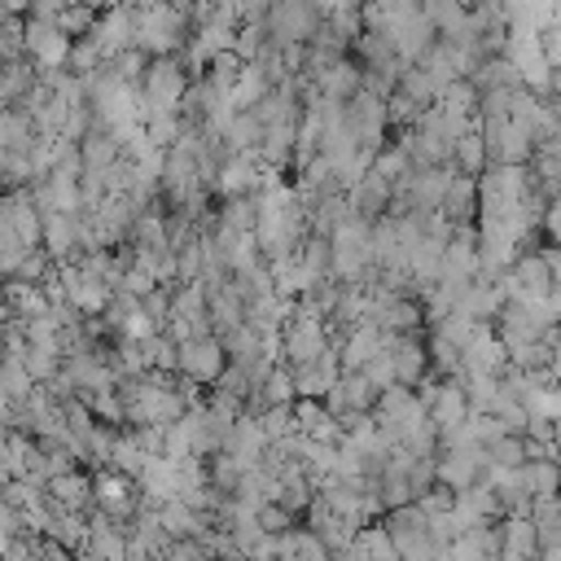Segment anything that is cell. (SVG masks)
Masks as SVG:
<instances>
[{"instance_id": "6da1fadb", "label": "cell", "mask_w": 561, "mask_h": 561, "mask_svg": "<svg viewBox=\"0 0 561 561\" xmlns=\"http://www.w3.org/2000/svg\"><path fill=\"white\" fill-rule=\"evenodd\" d=\"M188 88H193V75L184 66V57H153L140 79V118L149 123L158 114H180Z\"/></svg>"}, {"instance_id": "7a4b0ae2", "label": "cell", "mask_w": 561, "mask_h": 561, "mask_svg": "<svg viewBox=\"0 0 561 561\" xmlns=\"http://www.w3.org/2000/svg\"><path fill=\"white\" fill-rule=\"evenodd\" d=\"M333 346H337L333 324H329L316 307L298 302V307H294V316H289V320H285V329H280V355H285V368L311 364V359L329 355Z\"/></svg>"}, {"instance_id": "3957f363", "label": "cell", "mask_w": 561, "mask_h": 561, "mask_svg": "<svg viewBox=\"0 0 561 561\" xmlns=\"http://www.w3.org/2000/svg\"><path fill=\"white\" fill-rule=\"evenodd\" d=\"M263 26H267V39H272L276 48H298V44L307 48V44L320 35L324 13H320L316 0H276Z\"/></svg>"}, {"instance_id": "277c9868", "label": "cell", "mask_w": 561, "mask_h": 561, "mask_svg": "<svg viewBox=\"0 0 561 561\" xmlns=\"http://www.w3.org/2000/svg\"><path fill=\"white\" fill-rule=\"evenodd\" d=\"M228 346L219 333H206V337H188L180 342V377L197 381V386H215L224 373H228Z\"/></svg>"}, {"instance_id": "5b68a950", "label": "cell", "mask_w": 561, "mask_h": 561, "mask_svg": "<svg viewBox=\"0 0 561 561\" xmlns=\"http://www.w3.org/2000/svg\"><path fill=\"white\" fill-rule=\"evenodd\" d=\"M500 285H504L508 298H552V289H557L543 250H522V254L513 259V267L504 272Z\"/></svg>"}, {"instance_id": "8992f818", "label": "cell", "mask_w": 561, "mask_h": 561, "mask_svg": "<svg viewBox=\"0 0 561 561\" xmlns=\"http://www.w3.org/2000/svg\"><path fill=\"white\" fill-rule=\"evenodd\" d=\"M79 561H131L127 526L114 522L105 508H92L88 513V543L79 548Z\"/></svg>"}, {"instance_id": "52a82bcc", "label": "cell", "mask_w": 561, "mask_h": 561, "mask_svg": "<svg viewBox=\"0 0 561 561\" xmlns=\"http://www.w3.org/2000/svg\"><path fill=\"white\" fill-rule=\"evenodd\" d=\"M425 408H430V416H434V425H438L443 438H451L473 416V403H469V390H465L460 377H443L438 390H434V399Z\"/></svg>"}, {"instance_id": "ba28073f", "label": "cell", "mask_w": 561, "mask_h": 561, "mask_svg": "<svg viewBox=\"0 0 561 561\" xmlns=\"http://www.w3.org/2000/svg\"><path fill=\"white\" fill-rule=\"evenodd\" d=\"M465 368H469V373H504V368H508V351H504L495 324H478V329H473V337L465 342ZM465 368H460V373H465Z\"/></svg>"}, {"instance_id": "9c48e42d", "label": "cell", "mask_w": 561, "mask_h": 561, "mask_svg": "<svg viewBox=\"0 0 561 561\" xmlns=\"http://www.w3.org/2000/svg\"><path fill=\"white\" fill-rule=\"evenodd\" d=\"M267 447H272V438L263 434V425H259V416L254 412H245L237 425H232V438H228V456H237L241 460V469L250 473V469H263V456H267Z\"/></svg>"}, {"instance_id": "30bf717a", "label": "cell", "mask_w": 561, "mask_h": 561, "mask_svg": "<svg viewBox=\"0 0 561 561\" xmlns=\"http://www.w3.org/2000/svg\"><path fill=\"white\" fill-rule=\"evenodd\" d=\"M390 202H394V180H386L381 171H368V175L351 188V206H355V215H364L368 224L386 219V215H390Z\"/></svg>"}, {"instance_id": "8fae6325", "label": "cell", "mask_w": 561, "mask_h": 561, "mask_svg": "<svg viewBox=\"0 0 561 561\" xmlns=\"http://www.w3.org/2000/svg\"><path fill=\"white\" fill-rule=\"evenodd\" d=\"M294 416H298V434H307L316 443H342L346 438L342 421L333 416V408L324 399H298L294 403Z\"/></svg>"}, {"instance_id": "7c38bea8", "label": "cell", "mask_w": 561, "mask_h": 561, "mask_svg": "<svg viewBox=\"0 0 561 561\" xmlns=\"http://www.w3.org/2000/svg\"><path fill=\"white\" fill-rule=\"evenodd\" d=\"M478 210H482L478 180L456 171V180H451V188H447V197H443V210H438V215H447L456 228H465V224H473V219H478Z\"/></svg>"}, {"instance_id": "4fadbf2b", "label": "cell", "mask_w": 561, "mask_h": 561, "mask_svg": "<svg viewBox=\"0 0 561 561\" xmlns=\"http://www.w3.org/2000/svg\"><path fill=\"white\" fill-rule=\"evenodd\" d=\"M500 522L495 526H473L465 530L451 548H447V561H500Z\"/></svg>"}, {"instance_id": "5bb4252c", "label": "cell", "mask_w": 561, "mask_h": 561, "mask_svg": "<svg viewBox=\"0 0 561 561\" xmlns=\"http://www.w3.org/2000/svg\"><path fill=\"white\" fill-rule=\"evenodd\" d=\"M500 557H526V561H539V530H535V517H504L500 522Z\"/></svg>"}, {"instance_id": "9a60e30c", "label": "cell", "mask_w": 561, "mask_h": 561, "mask_svg": "<svg viewBox=\"0 0 561 561\" xmlns=\"http://www.w3.org/2000/svg\"><path fill=\"white\" fill-rule=\"evenodd\" d=\"M451 167H456L460 175H473V180H478V175L491 167V153H486V136H482V123H478V127H469V131L456 140Z\"/></svg>"}, {"instance_id": "2e32d148", "label": "cell", "mask_w": 561, "mask_h": 561, "mask_svg": "<svg viewBox=\"0 0 561 561\" xmlns=\"http://www.w3.org/2000/svg\"><path fill=\"white\" fill-rule=\"evenodd\" d=\"M280 557H289V561H337L333 548L311 526H294L289 535H280Z\"/></svg>"}, {"instance_id": "e0dca14e", "label": "cell", "mask_w": 561, "mask_h": 561, "mask_svg": "<svg viewBox=\"0 0 561 561\" xmlns=\"http://www.w3.org/2000/svg\"><path fill=\"white\" fill-rule=\"evenodd\" d=\"M263 136H267V127L259 123V114H254V110H241V114L228 123V131H224V149H228V153H259Z\"/></svg>"}, {"instance_id": "ac0fdd59", "label": "cell", "mask_w": 561, "mask_h": 561, "mask_svg": "<svg viewBox=\"0 0 561 561\" xmlns=\"http://www.w3.org/2000/svg\"><path fill=\"white\" fill-rule=\"evenodd\" d=\"M145 465H149V451L140 447L136 430H118V438H114V451H110V465H105V469H118V473H127V478H140V473H145Z\"/></svg>"}, {"instance_id": "d6986e66", "label": "cell", "mask_w": 561, "mask_h": 561, "mask_svg": "<svg viewBox=\"0 0 561 561\" xmlns=\"http://www.w3.org/2000/svg\"><path fill=\"white\" fill-rule=\"evenodd\" d=\"M530 517H535V530H539V557L543 552H557L561 548V495L535 500Z\"/></svg>"}, {"instance_id": "ffe728a7", "label": "cell", "mask_w": 561, "mask_h": 561, "mask_svg": "<svg viewBox=\"0 0 561 561\" xmlns=\"http://www.w3.org/2000/svg\"><path fill=\"white\" fill-rule=\"evenodd\" d=\"M522 478H526L530 500L561 495V460H530V465H522Z\"/></svg>"}, {"instance_id": "44dd1931", "label": "cell", "mask_w": 561, "mask_h": 561, "mask_svg": "<svg viewBox=\"0 0 561 561\" xmlns=\"http://www.w3.org/2000/svg\"><path fill=\"white\" fill-rule=\"evenodd\" d=\"M272 88H276V83H272L254 61H245V70H241V79H237V88H232V105H237V110H254Z\"/></svg>"}, {"instance_id": "7402d4cb", "label": "cell", "mask_w": 561, "mask_h": 561, "mask_svg": "<svg viewBox=\"0 0 561 561\" xmlns=\"http://www.w3.org/2000/svg\"><path fill=\"white\" fill-rule=\"evenodd\" d=\"M486 456H491V469H522L526 465V438L522 434H500L486 447Z\"/></svg>"}, {"instance_id": "603a6c76", "label": "cell", "mask_w": 561, "mask_h": 561, "mask_svg": "<svg viewBox=\"0 0 561 561\" xmlns=\"http://www.w3.org/2000/svg\"><path fill=\"white\" fill-rule=\"evenodd\" d=\"M259 425H263V434H267L272 443H285V438H294V434H298V416H294V403H285V408H263V412H259Z\"/></svg>"}, {"instance_id": "cb8c5ba5", "label": "cell", "mask_w": 561, "mask_h": 561, "mask_svg": "<svg viewBox=\"0 0 561 561\" xmlns=\"http://www.w3.org/2000/svg\"><path fill=\"white\" fill-rule=\"evenodd\" d=\"M96 22H101V9H92V4H70L61 18H57V26L70 35V39H83V35H92L96 31Z\"/></svg>"}, {"instance_id": "d4e9b609", "label": "cell", "mask_w": 561, "mask_h": 561, "mask_svg": "<svg viewBox=\"0 0 561 561\" xmlns=\"http://www.w3.org/2000/svg\"><path fill=\"white\" fill-rule=\"evenodd\" d=\"M359 373H368V381L386 394L390 386H399V368H394V351H381L377 359H368V368H359Z\"/></svg>"}, {"instance_id": "484cf974", "label": "cell", "mask_w": 561, "mask_h": 561, "mask_svg": "<svg viewBox=\"0 0 561 561\" xmlns=\"http://www.w3.org/2000/svg\"><path fill=\"white\" fill-rule=\"evenodd\" d=\"M259 526H263L267 535H289V530H294V513H289L285 504H263V508H259Z\"/></svg>"}]
</instances>
